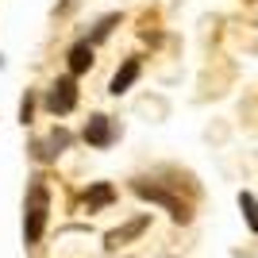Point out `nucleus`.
I'll list each match as a JSON object with an SVG mask.
<instances>
[{
    "mask_svg": "<svg viewBox=\"0 0 258 258\" xmlns=\"http://www.w3.org/2000/svg\"><path fill=\"white\" fill-rule=\"evenodd\" d=\"M116 23H119V16H116V12H112V16H104V20H97V27H93V35H89V43L97 46L100 39H108V31H112Z\"/></svg>",
    "mask_w": 258,
    "mask_h": 258,
    "instance_id": "10",
    "label": "nucleus"
},
{
    "mask_svg": "<svg viewBox=\"0 0 258 258\" xmlns=\"http://www.w3.org/2000/svg\"><path fill=\"white\" fill-rule=\"evenodd\" d=\"M46 220H50V189H46L43 177H31L27 197H23V243L27 247H35L43 239Z\"/></svg>",
    "mask_w": 258,
    "mask_h": 258,
    "instance_id": "1",
    "label": "nucleus"
},
{
    "mask_svg": "<svg viewBox=\"0 0 258 258\" xmlns=\"http://www.w3.org/2000/svg\"><path fill=\"white\" fill-rule=\"evenodd\" d=\"M46 108H50L54 116H70L77 108V81H74V74L70 77H58L50 85V93H46Z\"/></svg>",
    "mask_w": 258,
    "mask_h": 258,
    "instance_id": "3",
    "label": "nucleus"
},
{
    "mask_svg": "<svg viewBox=\"0 0 258 258\" xmlns=\"http://www.w3.org/2000/svg\"><path fill=\"white\" fill-rule=\"evenodd\" d=\"M112 139H116L112 119H108V116H89V123H85V143H89V147H108Z\"/></svg>",
    "mask_w": 258,
    "mask_h": 258,
    "instance_id": "5",
    "label": "nucleus"
},
{
    "mask_svg": "<svg viewBox=\"0 0 258 258\" xmlns=\"http://www.w3.org/2000/svg\"><path fill=\"white\" fill-rule=\"evenodd\" d=\"M112 201H116V189H112L108 181H97V185L85 193V208H89V212H97V208L112 205Z\"/></svg>",
    "mask_w": 258,
    "mask_h": 258,
    "instance_id": "8",
    "label": "nucleus"
},
{
    "mask_svg": "<svg viewBox=\"0 0 258 258\" xmlns=\"http://www.w3.org/2000/svg\"><path fill=\"white\" fill-rule=\"evenodd\" d=\"M135 77H139V58H127V62H123L116 74H112V81H108V93H112V97H123V93L135 85Z\"/></svg>",
    "mask_w": 258,
    "mask_h": 258,
    "instance_id": "6",
    "label": "nucleus"
},
{
    "mask_svg": "<svg viewBox=\"0 0 258 258\" xmlns=\"http://www.w3.org/2000/svg\"><path fill=\"white\" fill-rule=\"evenodd\" d=\"M131 189H135L143 201H151V205H162L166 212L173 216V220H177V224H189V205H185V201H177L173 193H166L158 181H151V177H135V185H131Z\"/></svg>",
    "mask_w": 258,
    "mask_h": 258,
    "instance_id": "2",
    "label": "nucleus"
},
{
    "mask_svg": "<svg viewBox=\"0 0 258 258\" xmlns=\"http://www.w3.org/2000/svg\"><path fill=\"white\" fill-rule=\"evenodd\" d=\"M31 112H35V93H27V97L20 100V119L23 123H31Z\"/></svg>",
    "mask_w": 258,
    "mask_h": 258,
    "instance_id": "12",
    "label": "nucleus"
},
{
    "mask_svg": "<svg viewBox=\"0 0 258 258\" xmlns=\"http://www.w3.org/2000/svg\"><path fill=\"white\" fill-rule=\"evenodd\" d=\"M66 62H70V74H85L89 66H93V43H89V39H81V43H74L70 46V58H66Z\"/></svg>",
    "mask_w": 258,
    "mask_h": 258,
    "instance_id": "7",
    "label": "nucleus"
},
{
    "mask_svg": "<svg viewBox=\"0 0 258 258\" xmlns=\"http://www.w3.org/2000/svg\"><path fill=\"white\" fill-rule=\"evenodd\" d=\"M151 224V220H147V216H139V220H131L127 227H119V231H108V247H119V243H123V239H131V235H139L143 227Z\"/></svg>",
    "mask_w": 258,
    "mask_h": 258,
    "instance_id": "9",
    "label": "nucleus"
},
{
    "mask_svg": "<svg viewBox=\"0 0 258 258\" xmlns=\"http://www.w3.org/2000/svg\"><path fill=\"white\" fill-rule=\"evenodd\" d=\"M70 147V131L66 127H54L46 139H39V143H31V158H39V162H54L58 154Z\"/></svg>",
    "mask_w": 258,
    "mask_h": 258,
    "instance_id": "4",
    "label": "nucleus"
},
{
    "mask_svg": "<svg viewBox=\"0 0 258 258\" xmlns=\"http://www.w3.org/2000/svg\"><path fill=\"white\" fill-rule=\"evenodd\" d=\"M239 208L247 212V224H250V227L258 231V201H254L250 193H239Z\"/></svg>",
    "mask_w": 258,
    "mask_h": 258,
    "instance_id": "11",
    "label": "nucleus"
}]
</instances>
